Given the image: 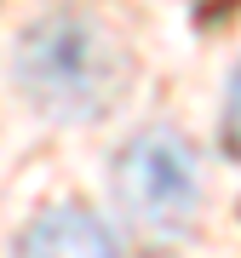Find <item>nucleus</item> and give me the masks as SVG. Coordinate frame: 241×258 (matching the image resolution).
I'll list each match as a JSON object with an SVG mask.
<instances>
[{
    "label": "nucleus",
    "mask_w": 241,
    "mask_h": 258,
    "mask_svg": "<svg viewBox=\"0 0 241 258\" xmlns=\"http://www.w3.org/2000/svg\"><path fill=\"white\" fill-rule=\"evenodd\" d=\"M12 81L46 120L81 126V120H103L120 103L132 81V63L120 40L103 29L92 12H40L35 23L12 46Z\"/></svg>",
    "instance_id": "nucleus-1"
},
{
    "label": "nucleus",
    "mask_w": 241,
    "mask_h": 258,
    "mask_svg": "<svg viewBox=\"0 0 241 258\" xmlns=\"http://www.w3.org/2000/svg\"><path fill=\"white\" fill-rule=\"evenodd\" d=\"M115 212L127 224V235L149 252L184 247L201 212V161L195 144L172 126H144L115 149Z\"/></svg>",
    "instance_id": "nucleus-2"
},
{
    "label": "nucleus",
    "mask_w": 241,
    "mask_h": 258,
    "mask_svg": "<svg viewBox=\"0 0 241 258\" xmlns=\"http://www.w3.org/2000/svg\"><path fill=\"white\" fill-rule=\"evenodd\" d=\"M12 258H120V247H115L109 224L98 212H86L75 201H57V207L29 218V230L18 235Z\"/></svg>",
    "instance_id": "nucleus-3"
},
{
    "label": "nucleus",
    "mask_w": 241,
    "mask_h": 258,
    "mask_svg": "<svg viewBox=\"0 0 241 258\" xmlns=\"http://www.w3.org/2000/svg\"><path fill=\"white\" fill-rule=\"evenodd\" d=\"M224 144H230V155L241 166V63L230 75V92H224Z\"/></svg>",
    "instance_id": "nucleus-4"
}]
</instances>
